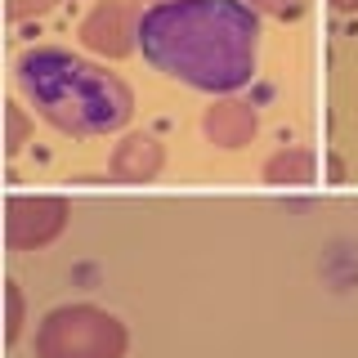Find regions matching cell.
Returning a JSON list of instances; mask_svg holds the SVG:
<instances>
[{
    "mask_svg": "<svg viewBox=\"0 0 358 358\" xmlns=\"http://www.w3.org/2000/svg\"><path fill=\"white\" fill-rule=\"evenodd\" d=\"M18 85L41 117L72 134H108L130 117V90L67 50H31L18 63Z\"/></svg>",
    "mask_w": 358,
    "mask_h": 358,
    "instance_id": "cell-2",
    "label": "cell"
},
{
    "mask_svg": "<svg viewBox=\"0 0 358 358\" xmlns=\"http://www.w3.org/2000/svg\"><path fill=\"white\" fill-rule=\"evenodd\" d=\"M134 41L157 72L229 94L255 76L260 18L242 0H162L139 18Z\"/></svg>",
    "mask_w": 358,
    "mask_h": 358,
    "instance_id": "cell-1",
    "label": "cell"
}]
</instances>
